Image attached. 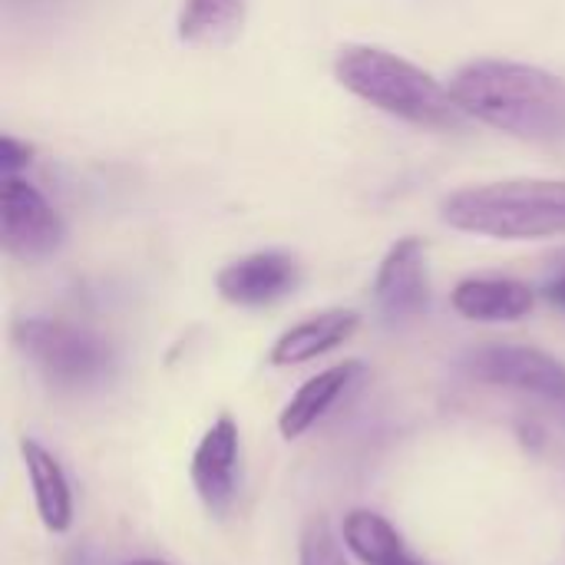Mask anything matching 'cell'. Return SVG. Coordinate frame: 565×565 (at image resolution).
<instances>
[{"label":"cell","instance_id":"1","mask_svg":"<svg viewBox=\"0 0 565 565\" xmlns=\"http://www.w3.org/2000/svg\"><path fill=\"white\" fill-rule=\"evenodd\" d=\"M450 93L460 109L507 136L530 142H565V79L520 60H470L454 79Z\"/></svg>","mask_w":565,"mask_h":565},{"label":"cell","instance_id":"2","mask_svg":"<svg viewBox=\"0 0 565 565\" xmlns=\"http://www.w3.org/2000/svg\"><path fill=\"white\" fill-rule=\"evenodd\" d=\"M334 76L358 99L420 129H463L470 119L437 76L384 46H344Z\"/></svg>","mask_w":565,"mask_h":565},{"label":"cell","instance_id":"3","mask_svg":"<svg viewBox=\"0 0 565 565\" xmlns=\"http://www.w3.org/2000/svg\"><path fill=\"white\" fill-rule=\"evenodd\" d=\"M444 222L457 232L526 242L565 235V179H507L467 185L444 199Z\"/></svg>","mask_w":565,"mask_h":565},{"label":"cell","instance_id":"4","mask_svg":"<svg viewBox=\"0 0 565 565\" xmlns=\"http://www.w3.org/2000/svg\"><path fill=\"white\" fill-rule=\"evenodd\" d=\"M13 341L50 384L66 391L106 381L116 364V351L103 334L60 318H20Z\"/></svg>","mask_w":565,"mask_h":565},{"label":"cell","instance_id":"5","mask_svg":"<svg viewBox=\"0 0 565 565\" xmlns=\"http://www.w3.org/2000/svg\"><path fill=\"white\" fill-rule=\"evenodd\" d=\"M463 371L490 387H507L553 407L565 424V364L526 344H483L463 358Z\"/></svg>","mask_w":565,"mask_h":565},{"label":"cell","instance_id":"6","mask_svg":"<svg viewBox=\"0 0 565 565\" xmlns=\"http://www.w3.org/2000/svg\"><path fill=\"white\" fill-rule=\"evenodd\" d=\"M0 242L10 258L36 265L66 242V225L46 195L20 175H0Z\"/></svg>","mask_w":565,"mask_h":565},{"label":"cell","instance_id":"7","mask_svg":"<svg viewBox=\"0 0 565 565\" xmlns=\"http://www.w3.org/2000/svg\"><path fill=\"white\" fill-rule=\"evenodd\" d=\"M238 477H242V434L232 414H218L212 427L195 444L189 480L199 497V503L212 516H225L238 497Z\"/></svg>","mask_w":565,"mask_h":565},{"label":"cell","instance_id":"8","mask_svg":"<svg viewBox=\"0 0 565 565\" xmlns=\"http://www.w3.org/2000/svg\"><path fill=\"white\" fill-rule=\"evenodd\" d=\"M374 301L387 324H407L420 318L430 305V278H427V245L414 235L391 245L377 275H374Z\"/></svg>","mask_w":565,"mask_h":565},{"label":"cell","instance_id":"9","mask_svg":"<svg viewBox=\"0 0 565 565\" xmlns=\"http://www.w3.org/2000/svg\"><path fill=\"white\" fill-rule=\"evenodd\" d=\"M298 285H301L298 258L288 252H278V248L235 258L215 278L218 295L238 308H268V305L288 298Z\"/></svg>","mask_w":565,"mask_h":565},{"label":"cell","instance_id":"10","mask_svg":"<svg viewBox=\"0 0 565 565\" xmlns=\"http://www.w3.org/2000/svg\"><path fill=\"white\" fill-rule=\"evenodd\" d=\"M450 305L467 321L513 324V321H523L536 308V291L520 278L480 275V278H463L454 288Z\"/></svg>","mask_w":565,"mask_h":565},{"label":"cell","instance_id":"11","mask_svg":"<svg viewBox=\"0 0 565 565\" xmlns=\"http://www.w3.org/2000/svg\"><path fill=\"white\" fill-rule=\"evenodd\" d=\"M364 377V364L361 361H344V364H334L315 377H308L295 394L291 401L281 407L278 414V434L285 440H298L305 437L311 427H318V420L328 417V411Z\"/></svg>","mask_w":565,"mask_h":565},{"label":"cell","instance_id":"12","mask_svg":"<svg viewBox=\"0 0 565 565\" xmlns=\"http://www.w3.org/2000/svg\"><path fill=\"white\" fill-rule=\"evenodd\" d=\"M358 328H361V315L351 311V308H331V311L311 315L301 324L288 328L271 344L268 364H275V367H298V364H308L315 358H324V354L338 351L344 341H351Z\"/></svg>","mask_w":565,"mask_h":565},{"label":"cell","instance_id":"13","mask_svg":"<svg viewBox=\"0 0 565 565\" xmlns=\"http://www.w3.org/2000/svg\"><path fill=\"white\" fill-rule=\"evenodd\" d=\"M20 460L26 467L33 507H36L43 530L53 536L70 533L73 530V490H70V480H66V470L60 467V460L33 437L20 440Z\"/></svg>","mask_w":565,"mask_h":565},{"label":"cell","instance_id":"14","mask_svg":"<svg viewBox=\"0 0 565 565\" xmlns=\"http://www.w3.org/2000/svg\"><path fill=\"white\" fill-rule=\"evenodd\" d=\"M245 0H182L179 40L192 46H225L242 33Z\"/></svg>","mask_w":565,"mask_h":565},{"label":"cell","instance_id":"15","mask_svg":"<svg viewBox=\"0 0 565 565\" xmlns=\"http://www.w3.org/2000/svg\"><path fill=\"white\" fill-rule=\"evenodd\" d=\"M341 543L364 565H391L407 556L394 523L374 510H351L341 523Z\"/></svg>","mask_w":565,"mask_h":565},{"label":"cell","instance_id":"16","mask_svg":"<svg viewBox=\"0 0 565 565\" xmlns=\"http://www.w3.org/2000/svg\"><path fill=\"white\" fill-rule=\"evenodd\" d=\"M298 565H348L344 543L334 536V530H331V523L324 516L308 520V526L301 533Z\"/></svg>","mask_w":565,"mask_h":565},{"label":"cell","instance_id":"17","mask_svg":"<svg viewBox=\"0 0 565 565\" xmlns=\"http://www.w3.org/2000/svg\"><path fill=\"white\" fill-rule=\"evenodd\" d=\"M33 149L26 142H17L13 136H0V175H17L23 166H30Z\"/></svg>","mask_w":565,"mask_h":565},{"label":"cell","instance_id":"18","mask_svg":"<svg viewBox=\"0 0 565 565\" xmlns=\"http://www.w3.org/2000/svg\"><path fill=\"white\" fill-rule=\"evenodd\" d=\"M3 3H7L10 13H26V17H33V13H50V10H56L60 3H66V0H3Z\"/></svg>","mask_w":565,"mask_h":565},{"label":"cell","instance_id":"19","mask_svg":"<svg viewBox=\"0 0 565 565\" xmlns=\"http://www.w3.org/2000/svg\"><path fill=\"white\" fill-rule=\"evenodd\" d=\"M546 298H550L553 305L565 308V275H559L556 281H550V285H546Z\"/></svg>","mask_w":565,"mask_h":565},{"label":"cell","instance_id":"20","mask_svg":"<svg viewBox=\"0 0 565 565\" xmlns=\"http://www.w3.org/2000/svg\"><path fill=\"white\" fill-rule=\"evenodd\" d=\"M553 265L559 268V275H565V248H563V252H556V255H553Z\"/></svg>","mask_w":565,"mask_h":565},{"label":"cell","instance_id":"21","mask_svg":"<svg viewBox=\"0 0 565 565\" xmlns=\"http://www.w3.org/2000/svg\"><path fill=\"white\" fill-rule=\"evenodd\" d=\"M126 565H169V563H162V559H136V563H126Z\"/></svg>","mask_w":565,"mask_h":565},{"label":"cell","instance_id":"22","mask_svg":"<svg viewBox=\"0 0 565 565\" xmlns=\"http://www.w3.org/2000/svg\"><path fill=\"white\" fill-rule=\"evenodd\" d=\"M391 565H417L411 556H404V559H397V563H391Z\"/></svg>","mask_w":565,"mask_h":565}]
</instances>
